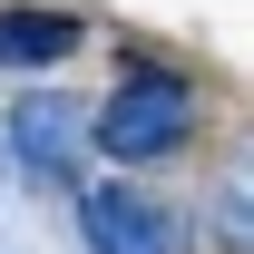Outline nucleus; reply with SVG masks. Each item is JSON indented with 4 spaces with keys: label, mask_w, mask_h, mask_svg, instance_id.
Listing matches in <instances>:
<instances>
[{
    "label": "nucleus",
    "mask_w": 254,
    "mask_h": 254,
    "mask_svg": "<svg viewBox=\"0 0 254 254\" xmlns=\"http://www.w3.org/2000/svg\"><path fill=\"white\" fill-rule=\"evenodd\" d=\"M10 147H20V166H30V176L78 186L88 127H78V108H68V98H10Z\"/></svg>",
    "instance_id": "f03ea898"
},
{
    "label": "nucleus",
    "mask_w": 254,
    "mask_h": 254,
    "mask_svg": "<svg viewBox=\"0 0 254 254\" xmlns=\"http://www.w3.org/2000/svg\"><path fill=\"white\" fill-rule=\"evenodd\" d=\"M78 235H88V254H176V225L137 186H88L78 195Z\"/></svg>",
    "instance_id": "7ed1b4c3"
},
{
    "label": "nucleus",
    "mask_w": 254,
    "mask_h": 254,
    "mask_svg": "<svg viewBox=\"0 0 254 254\" xmlns=\"http://www.w3.org/2000/svg\"><path fill=\"white\" fill-rule=\"evenodd\" d=\"M186 137H195V78H176V68H127L118 98L98 108V147L118 166H157Z\"/></svg>",
    "instance_id": "f257e3e1"
},
{
    "label": "nucleus",
    "mask_w": 254,
    "mask_h": 254,
    "mask_svg": "<svg viewBox=\"0 0 254 254\" xmlns=\"http://www.w3.org/2000/svg\"><path fill=\"white\" fill-rule=\"evenodd\" d=\"M78 39L88 30L68 10H0V68H59Z\"/></svg>",
    "instance_id": "20e7f679"
}]
</instances>
